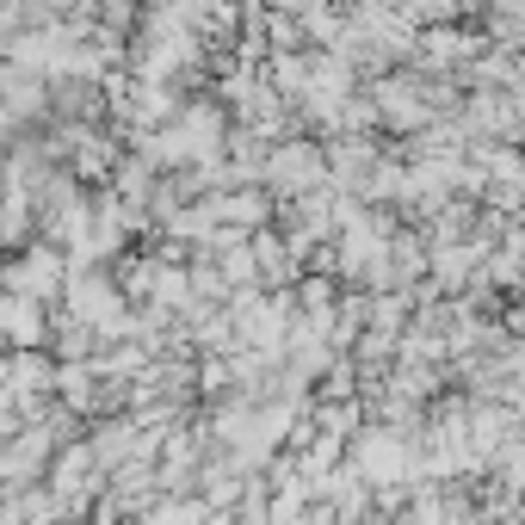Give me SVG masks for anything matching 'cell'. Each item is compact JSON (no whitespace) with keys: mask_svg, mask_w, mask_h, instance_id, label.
Wrapping results in <instances>:
<instances>
[{"mask_svg":"<svg viewBox=\"0 0 525 525\" xmlns=\"http://www.w3.org/2000/svg\"><path fill=\"white\" fill-rule=\"evenodd\" d=\"M75 303H81V315H118V297L105 291V285H93V278L75 285Z\"/></svg>","mask_w":525,"mask_h":525,"instance_id":"7a4b0ae2","label":"cell"},{"mask_svg":"<svg viewBox=\"0 0 525 525\" xmlns=\"http://www.w3.org/2000/svg\"><path fill=\"white\" fill-rule=\"evenodd\" d=\"M217 217H229V223H260V217H266V198H254V192H241V198L217 204Z\"/></svg>","mask_w":525,"mask_h":525,"instance_id":"3957f363","label":"cell"},{"mask_svg":"<svg viewBox=\"0 0 525 525\" xmlns=\"http://www.w3.org/2000/svg\"><path fill=\"white\" fill-rule=\"evenodd\" d=\"M266 180H272L278 192H297V198H309L315 186L328 180V167H322V155H315V149H278V155L266 161Z\"/></svg>","mask_w":525,"mask_h":525,"instance_id":"6da1fadb","label":"cell"}]
</instances>
